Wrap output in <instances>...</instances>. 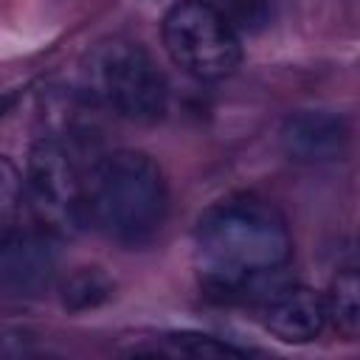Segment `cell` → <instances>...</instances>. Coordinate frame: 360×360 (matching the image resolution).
Listing matches in <instances>:
<instances>
[{
  "instance_id": "cell-2",
  "label": "cell",
  "mask_w": 360,
  "mask_h": 360,
  "mask_svg": "<svg viewBox=\"0 0 360 360\" xmlns=\"http://www.w3.org/2000/svg\"><path fill=\"white\" fill-rule=\"evenodd\" d=\"M87 208L112 242L124 248H143L166 222V177L146 152L118 149L96 166Z\"/></svg>"
},
{
  "instance_id": "cell-3",
  "label": "cell",
  "mask_w": 360,
  "mask_h": 360,
  "mask_svg": "<svg viewBox=\"0 0 360 360\" xmlns=\"http://www.w3.org/2000/svg\"><path fill=\"white\" fill-rule=\"evenodd\" d=\"M90 90L118 115L141 124L163 118L169 84L152 53L132 39H107L87 59Z\"/></svg>"
},
{
  "instance_id": "cell-9",
  "label": "cell",
  "mask_w": 360,
  "mask_h": 360,
  "mask_svg": "<svg viewBox=\"0 0 360 360\" xmlns=\"http://www.w3.org/2000/svg\"><path fill=\"white\" fill-rule=\"evenodd\" d=\"M323 309H326V321L335 323V329L354 340L360 332V284H357V273L354 267H343L335 281L329 284V292L323 298Z\"/></svg>"
},
{
  "instance_id": "cell-8",
  "label": "cell",
  "mask_w": 360,
  "mask_h": 360,
  "mask_svg": "<svg viewBox=\"0 0 360 360\" xmlns=\"http://www.w3.org/2000/svg\"><path fill=\"white\" fill-rule=\"evenodd\" d=\"M262 315L264 326L284 343L315 340L326 323L323 298L315 290L301 287L295 281H287L276 292H270L262 301Z\"/></svg>"
},
{
  "instance_id": "cell-4",
  "label": "cell",
  "mask_w": 360,
  "mask_h": 360,
  "mask_svg": "<svg viewBox=\"0 0 360 360\" xmlns=\"http://www.w3.org/2000/svg\"><path fill=\"white\" fill-rule=\"evenodd\" d=\"M160 31L169 59L194 79H225L242 62L239 31L211 0L174 3L163 17Z\"/></svg>"
},
{
  "instance_id": "cell-6",
  "label": "cell",
  "mask_w": 360,
  "mask_h": 360,
  "mask_svg": "<svg viewBox=\"0 0 360 360\" xmlns=\"http://www.w3.org/2000/svg\"><path fill=\"white\" fill-rule=\"evenodd\" d=\"M53 233H20L14 231L0 242V295L31 298L51 287L56 276Z\"/></svg>"
},
{
  "instance_id": "cell-1",
  "label": "cell",
  "mask_w": 360,
  "mask_h": 360,
  "mask_svg": "<svg viewBox=\"0 0 360 360\" xmlns=\"http://www.w3.org/2000/svg\"><path fill=\"white\" fill-rule=\"evenodd\" d=\"M194 253L208 292L259 304L284 281L292 239L267 200L242 194L214 202L200 217Z\"/></svg>"
},
{
  "instance_id": "cell-12",
  "label": "cell",
  "mask_w": 360,
  "mask_h": 360,
  "mask_svg": "<svg viewBox=\"0 0 360 360\" xmlns=\"http://www.w3.org/2000/svg\"><path fill=\"white\" fill-rule=\"evenodd\" d=\"M22 202H25V183L17 166L6 155H0V242L17 231Z\"/></svg>"
},
{
  "instance_id": "cell-13",
  "label": "cell",
  "mask_w": 360,
  "mask_h": 360,
  "mask_svg": "<svg viewBox=\"0 0 360 360\" xmlns=\"http://www.w3.org/2000/svg\"><path fill=\"white\" fill-rule=\"evenodd\" d=\"M211 3L236 31H248V34L262 31L273 17V0H211Z\"/></svg>"
},
{
  "instance_id": "cell-10",
  "label": "cell",
  "mask_w": 360,
  "mask_h": 360,
  "mask_svg": "<svg viewBox=\"0 0 360 360\" xmlns=\"http://www.w3.org/2000/svg\"><path fill=\"white\" fill-rule=\"evenodd\" d=\"M112 290L115 284L101 267H79L62 284V304L73 312L96 309L112 298Z\"/></svg>"
},
{
  "instance_id": "cell-5",
  "label": "cell",
  "mask_w": 360,
  "mask_h": 360,
  "mask_svg": "<svg viewBox=\"0 0 360 360\" xmlns=\"http://www.w3.org/2000/svg\"><path fill=\"white\" fill-rule=\"evenodd\" d=\"M25 200L42 225L53 236H70L82 231L90 217L87 186L70 152L56 138H39L28 152Z\"/></svg>"
},
{
  "instance_id": "cell-7",
  "label": "cell",
  "mask_w": 360,
  "mask_h": 360,
  "mask_svg": "<svg viewBox=\"0 0 360 360\" xmlns=\"http://www.w3.org/2000/svg\"><path fill=\"white\" fill-rule=\"evenodd\" d=\"M281 146L295 163H332L346 155L349 124L332 110H298L281 127Z\"/></svg>"
},
{
  "instance_id": "cell-11",
  "label": "cell",
  "mask_w": 360,
  "mask_h": 360,
  "mask_svg": "<svg viewBox=\"0 0 360 360\" xmlns=\"http://www.w3.org/2000/svg\"><path fill=\"white\" fill-rule=\"evenodd\" d=\"M152 352L183 354V357H245L248 354V349L231 346V343L202 335V332H172V335L160 338V346H155Z\"/></svg>"
}]
</instances>
